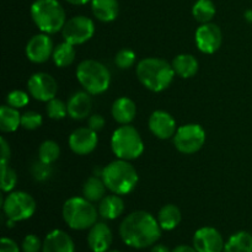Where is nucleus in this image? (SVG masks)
<instances>
[{
	"label": "nucleus",
	"mask_w": 252,
	"mask_h": 252,
	"mask_svg": "<svg viewBox=\"0 0 252 252\" xmlns=\"http://www.w3.org/2000/svg\"><path fill=\"white\" fill-rule=\"evenodd\" d=\"M161 230L158 219L145 211L128 214L120 225V235L123 243L134 249L154 245L161 236Z\"/></svg>",
	"instance_id": "1"
},
{
	"label": "nucleus",
	"mask_w": 252,
	"mask_h": 252,
	"mask_svg": "<svg viewBox=\"0 0 252 252\" xmlns=\"http://www.w3.org/2000/svg\"><path fill=\"white\" fill-rule=\"evenodd\" d=\"M138 80L144 88L153 93H161L166 90L175 78L172 64L161 58H144L139 61L135 68Z\"/></svg>",
	"instance_id": "2"
},
{
	"label": "nucleus",
	"mask_w": 252,
	"mask_h": 252,
	"mask_svg": "<svg viewBox=\"0 0 252 252\" xmlns=\"http://www.w3.org/2000/svg\"><path fill=\"white\" fill-rule=\"evenodd\" d=\"M101 177L111 193L129 194L138 185V172L127 160L117 159L101 170Z\"/></svg>",
	"instance_id": "3"
},
{
	"label": "nucleus",
	"mask_w": 252,
	"mask_h": 252,
	"mask_svg": "<svg viewBox=\"0 0 252 252\" xmlns=\"http://www.w3.org/2000/svg\"><path fill=\"white\" fill-rule=\"evenodd\" d=\"M30 14L39 31L47 34L62 31L66 22L65 11L58 0H34Z\"/></svg>",
	"instance_id": "4"
},
{
	"label": "nucleus",
	"mask_w": 252,
	"mask_h": 252,
	"mask_svg": "<svg viewBox=\"0 0 252 252\" xmlns=\"http://www.w3.org/2000/svg\"><path fill=\"white\" fill-rule=\"evenodd\" d=\"M63 219L74 230H86L97 223L98 209L85 197H70L63 204Z\"/></svg>",
	"instance_id": "5"
},
{
	"label": "nucleus",
	"mask_w": 252,
	"mask_h": 252,
	"mask_svg": "<svg viewBox=\"0 0 252 252\" xmlns=\"http://www.w3.org/2000/svg\"><path fill=\"white\" fill-rule=\"evenodd\" d=\"M76 79L86 93L100 95L110 88L111 73L105 64L85 59L76 66Z\"/></svg>",
	"instance_id": "6"
},
{
	"label": "nucleus",
	"mask_w": 252,
	"mask_h": 252,
	"mask_svg": "<svg viewBox=\"0 0 252 252\" xmlns=\"http://www.w3.org/2000/svg\"><path fill=\"white\" fill-rule=\"evenodd\" d=\"M111 149L117 159L135 160L144 152V142L139 132L133 126L125 125L118 127L111 138Z\"/></svg>",
	"instance_id": "7"
},
{
	"label": "nucleus",
	"mask_w": 252,
	"mask_h": 252,
	"mask_svg": "<svg viewBox=\"0 0 252 252\" xmlns=\"http://www.w3.org/2000/svg\"><path fill=\"white\" fill-rule=\"evenodd\" d=\"M1 207L7 219L22 221L33 216L36 212V201L27 192H10L5 198L1 197Z\"/></svg>",
	"instance_id": "8"
},
{
	"label": "nucleus",
	"mask_w": 252,
	"mask_h": 252,
	"mask_svg": "<svg viewBox=\"0 0 252 252\" xmlns=\"http://www.w3.org/2000/svg\"><path fill=\"white\" fill-rule=\"evenodd\" d=\"M206 143V130L197 123H189L177 128L174 135L175 148L182 154H194Z\"/></svg>",
	"instance_id": "9"
},
{
	"label": "nucleus",
	"mask_w": 252,
	"mask_h": 252,
	"mask_svg": "<svg viewBox=\"0 0 252 252\" xmlns=\"http://www.w3.org/2000/svg\"><path fill=\"white\" fill-rule=\"evenodd\" d=\"M95 33V24L91 19L84 15L73 16L71 19L66 20L63 30H62V36L64 41L73 46H79L88 42L93 38Z\"/></svg>",
	"instance_id": "10"
},
{
	"label": "nucleus",
	"mask_w": 252,
	"mask_h": 252,
	"mask_svg": "<svg viewBox=\"0 0 252 252\" xmlns=\"http://www.w3.org/2000/svg\"><path fill=\"white\" fill-rule=\"evenodd\" d=\"M27 89H29V94L34 100L48 102L57 96L58 83L51 74L39 71L30 76L27 81Z\"/></svg>",
	"instance_id": "11"
},
{
	"label": "nucleus",
	"mask_w": 252,
	"mask_h": 252,
	"mask_svg": "<svg viewBox=\"0 0 252 252\" xmlns=\"http://www.w3.org/2000/svg\"><path fill=\"white\" fill-rule=\"evenodd\" d=\"M194 42L199 52L204 54H213L220 48L223 34L216 24H202L194 33Z\"/></svg>",
	"instance_id": "12"
},
{
	"label": "nucleus",
	"mask_w": 252,
	"mask_h": 252,
	"mask_svg": "<svg viewBox=\"0 0 252 252\" xmlns=\"http://www.w3.org/2000/svg\"><path fill=\"white\" fill-rule=\"evenodd\" d=\"M53 41L49 34L43 33V32L31 37L25 48L27 59L36 64H41L48 61L53 54Z\"/></svg>",
	"instance_id": "13"
},
{
	"label": "nucleus",
	"mask_w": 252,
	"mask_h": 252,
	"mask_svg": "<svg viewBox=\"0 0 252 252\" xmlns=\"http://www.w3.org/2000/svg\"><path fill=\"white\" fill-rule=\"evenodd\" d=\"M223 236L212 226H203L193 235V248L198 252H223Z\"/></svg>",
	"instance_id": "14"
},
{
	"label": "nucleus",
	"mask_w": 252,
	"mask_h": 252,
	"mask_svg": "<svg viewBox=\"0 0 252 252\" xmlns=\"http://www.w3.org/2000/svg\"><path fill=\"white\" fill-rule=\"evenodd\" d=\"M98 143L97 132L89 127L76 128L69 135V147L78 155H88L96 149Z\"/></svg>",
	"instance_id": "15"
},
{
	"label": "nucleus",
	"mask_w": 252,
	"mask_h": 252,
	"mask_svg": "<svg viewBox=\"0 0 252 252\" xmlns=\"http://www.w3.org/2000/svg\"><path fill=\"white\" fill-rule=\"evenodd\" d=\"M149 129L159 139L174 138L177 130L176 121L166 111H154L149 117Z\"/></svg>",
	"instance_id": "16"
},
{
	"label": "nucleus",
	"mask_w": 252,
	"mask_h": 252,
	"mask_svg": "<svg viewBox=\"0 0 252 252\" xmlns=\"http://www.w3.org/2000/svg\"><path fill=\"white\" fill-rule=\"evenodd\" d=\"M112 240L113 235L110 226L102 221L94 224L89 230L88 244L93 252H107Z\"/></svg>",
	"instance_id": "17"
},
{
	"label": "nucleus",
	"mask_w": 252,
	"mask_h": 252,
	"mask_svg": "<svg viewBox=\"0 0 252 252\" xmlns=\"http://www.w3.org/2000/svg\"><path fill=\"white\" fill-rule=\"evenodd\" d=\"M68 106V116L75 121L85 120L90 116L93 110V100L90 94L84 91H78L73 94L66 102Z\"/></svg>",
	"instance_id": "18"
},
{
	"label": "nucleus",
	"mask_w": 252,
	"mask_h": 252,
	"mask_svg": "<svg viewBox=\"0 0 252 252\" xmlns=\"http://www.w3.org/2000/svg\"><path fill=\"white\" fill-rule=\"evenodd\" d=\"M75 246H74L73 239L65 231L52 230L51 233L47 234L46 239L42 246V252H74Z\"/></svg>",
	"instance_id": "19"
},
{
	"label": "nucleus",
	"mask_w": 252,
	"mask_h": 252,
	"mask_svg": "<svg viewBox=\"0 0 252 252\" xmlns=\"http://www.w3.org/2000/svg\"><path fill=\"white\" fill-rule=\"evenodd\" d=\"M111 113L113 120L120 125H130L137 116V106L132 98L123 96L113 102Z\"/></svg>",
	"instance_id": "20"
},
{
	"label": "nucleus",
	"mask_w": 252,
	"mask_h": 252,
	"mask_svg": "<svg viewBox=\"0 0 252 252\" xmlns=\"http://www.w3.org/2000/svg\"><path fill=\"white\" fill-rule=\"evenodd\" d=\"M91 11L101 22H112L120 14L118 0H91Z\"/></svg>",
	"instance_id": "21"
},
{
	"label": "nucleus",
	"mask_w": 252,
	"mask_h": 252,
	"mask_svg": "<svg viewBox=\"0 0 252 252\" xmlns=\"http://www.w3.org/2000/svg\"><path fill=\"white\" fill-rule=\"evenodd\" d=\"M98 214L103 219L113 220L117 219L125 211V202L121 198L120 194H107L103 197L98 204Z\"/></svg>",
	"instance_id": "22"
},
{
	"label": "nucleus",
	"mask_w": 252,
	"mask_h": 252,
	"mask_svg": "<svg viewBox=\"0 0 252 252\" xmlns=\"http://www.w3.org/2000/svg\"><path fill=\"white\" fill-rule=\"evenodd\" d=\"M171 64L175 74L182 79H189L194 76L199 68V63L196 57L189 53H182L176 56Z\"/></svg>",
	"instance_id": "23"
},
{
	"label": "nucleus",
	"mask_w": 252,
	"mask_h": 252,
	"mask_svg": "<svg viewBox=\"0 0 252 252\" xmlns=\"http://www.w3.org/2000/svg\"><path fill=\"white\" fill-rule=\"evenodd\" d=\"M181 211L175 204H165L158 213V221L162 230H174L181 221Z\"/></svg>",
	"instance_id": "24"
},
{
	"label": "nucleus",
	"mask_w": 252,
	"mask_h": 252,
	"mask_svg": "<svg viewBox=\"0 0 252 252\" xmlns=\"http://www.w3.org/2000/svg\"><path fill=\"white\" fill-rule=\"evenodd\" d=\"M106 187L101 176H91L84 182L83 197L90 202H100L106 196Z\"/></svg>",
	"instance_id": "25"
},
{
	"label": "nucleus",
	"mask_w": 252,
	"mask_h": 252,
	"mask_svg": "<svg viewBox=\"0 0 252 252\" xmlns=\"http://www.w3.org/2000/svg\"><path fill=\"white\" fill-rule=\"evenodd\" d=\"M21 126V115L17 108L9 105L0 107V129L4 133L15 132Z\"/></svg>",
	"instance_id": "26"
},
{
	"label": "nucleus",
	"mask_w": 252,
	"mask_h": 252,
	"mask_svg": "<svg viewBox=\"0 0 252 252\" xmlns=\"http://www.w3.org/2000/svg\"><path fill=\"white\" fill-rule=\"evenodd\" d=\"M75 54L76 52L73 44L64 41L54 47L52 59H53V63L58 68H65V66H69L73 64V62L75 61Z\"/></svg>",
	"instance_id": "27"
},
{
	"label": "nucleus",
	"mask_w": 252,
	"mask_h": 252,
	"mask_svg": "<svg viewBox=\"0 0 252 252\" xmlns=\"http://www.w3.org/2000/svg\"><path fill=\"white\" fill-rule=\"evenodd\" d=\"M224 252H252V234L238 231L231 235L224 246Z\"/></svg>",
	"instance_id": "28"
},
{
	"label": "nucleus",
	"mask_w": 252,
	"mask_h": 252,
	"mask_svg": "<svg viewBox=\"0 0 252 252\" xmlns=\"http://www.w3.org/2000/svg\"><path fill=\"white\" fill-rule=\"evenodd\" d=\"M216 5L212 0H197L192 7V15L194 20L201 24H207L213 20L216 16Z\"/></svg>",
	"instance_id": "29"
},
{
	"label": "nucleus",
	"mask_w": 252,
	"mask_h": 252,
	"mask_svg": "<svg viewBox=\"0 0 252 252\" xmlns=\"http://www.w3.org/2000/svg\"><path fill=\"white\" fill-rule=\"evenodd\" d=\"M61 155V148L54 140H44L38 148V160L52 165Z\"/></svg>",
	"instance_id": "30"
},
{
	"label": "nucleus",
	"mask_w": 252,
	"mask_h": 252,
	"mask_svg": "<svg viewBox=\"0 0 252 252\" xmlns=\"http://www.w3.org/2000/svg\"><path fill=\"white\" fill-rule=\"evenodd\" d=\"M46 112L47 115H48V117L52 118V120H63L64 117L68 116V106H66V103L63 102L62 100L54 97L47 102Z\"/></svg>",
	"instance_id": "31"
},
{
	"label": "nucleus",
	"mask_w": 252,
	"mask_h": 252,
	"mask_svg": "<svg viewBox=\"0 0 252 252\" xmlns=\"http://www.w3.org/2000/svg\"><path fill=\"white\" fill-rule=\"evenodd\" d=\"M0 166H1V185H0L1 191L4 193H10L17 184V174L7 164H2L1 162Z\"/></svg>",
	"instance_id": "32"
},
{
	"label": "nucleus",
	"mask_w": 252,
	"mask_h": 252,
	"mask_svg": "<svg viewBox=\"0 0 252 252\" xmlns=\"http://www.w3.org/2000/svg\"><path fill=\"white\" fill-rule=\"evenodd\" d=\"M135 59H137V56L132 49L123 48L118 51L115 56V64L120 69H129L135 64Z\"/></svg>",
	"instance_id": "33"
},
{
	"label": "nucleus",
	"mask_w": 252,
	"mask_h": 252,
	"mask_svg": "<svg viewBox=\"0 0 252 252\" xmlns=\"http://www.w3.org/2000/svg\"><path fill=\"white\" fill-rule=\"evenodd\" d=\"M30 102V94L22 90H12L6 96V105L11 106L14 108H22L27 106Z\"/></svg>",
	"instance_id": "34"
},
{
	"label": "nucleus",
	"mask_w": 252,
	"mask_h": 252,
	"mask_svg": "<svg viewBox=\"0 0 252 252\" xmlns=\"http://www.w3.org/2000/svg\"><path fill=\"white\" fill-rule=\"evenodd\" d=\"M43 118L36 111H27L21 115V127L27 130H34L41 127Z\"/></svg>",
	"instance_id": "35"
},
{
	"label": "nucleus",
	"mask_w": 252,
	"mask_h": 252,
	"mask_svg": "<svg viewBox=\"0 0 252 252\" xmlns=\"http://www.w3.org/2000/svg\"><path fill=\"white\" fill-rule=\"evenodd\" d=\"M32 174H33V177L37 181H44L48 177H51L52 167L49 164H46V162H42L41 160H38L32 166Z\"/></svg>",
	"instance_id": "36"
},
{
	"label": "nucleus",
	"mask_w": 252,
	"mask_h": 252,
	"mask_svg": "<svg viewBox=\"0 0 252 252\" xmlns=\"http://www.w3.org/2000/svg\"><path fill=\"white\" fill-rule=\"evenodd\" d=\"M42 244L41 239L34 234H30L22 241V251L24 252H39L42 250Z\"/></svg>",
	"instance_id": "37"
},
{
	"label": "nucleus",
	"mask_w": 252,
	"mask_h": 252,
	"mask_svg": "<svg viewBox=\"0 0 252 252\" xmlns=\"http://www.w3.org/2000/svg\"><path fill=\"white\" fill-rule=\"evenodd\" d=\"M105 118H103V116L101 115H91L90 117H89L88 120V127L91 128L93 130H95V132H98V130L102 129L103 127H105Z\"/></svg>",
	"instance_id": "38"
},
{
	"label": "nucleus",
	"mask_w": 252,
	"mask_h": 252,
	"mask_svg": "<svg viewBox=\"0 0 252 252\" xmlns=\"http://www.w3.org/2000/svg\"><path fill=\"white\" fill-rule=\"evenodd\" d=\"M0 252H20L19 245L9 238H2L0 243Z\"/></svg>",
	"instance_id": "39"
},
{
	"label": "nucleus",
	"mask_w": 252,
	"mask_h": 252,
	"mask_svg": "<svg viewBox=\"0 0 252 252\" xmlns=\"http://www.w3.org/2000/svg\"><path fill=\"white\" fill-rule=\"evenodd\" d=\"M0 143H1V162L2 164H7L10 160V157H11L10 145L7 144V142L5 140V138H2V137H1V139H0Z\"/></svg>",
	"instance_id": "40"
},
{
	"label": "nucleus",
	"mask_w": 252,
	"mask_h": 252,
	"mask_svg": "<svg viewBox=\"0 0 252 252\" xmlns=\"http://www.w3.org/2000/svg\"><path fill=\"white\" fill-rule=\"evenodd\" d=\"M171 252H198V251H197L194 248H192V246L180 245V246H176V248H175Z\"/></svg>",
	"instance_id": "41"
},
{
	"label": "nucleus",
	"mask_w": 252,
	"mask_h": 252,
	"mask_svg": "<svg viewBox=\"0 0 252 252\" xmlns=\"http://www.w3.org/2000/svg\"><path fill=\"white\" fill-rule=\"evenodd\" d=\"M152 252H170L169 248L162 244H158V245H154L152 249Z\"/></svg>",
	"instance_id": "42"
},
{
	"label": "nucleus",
	"mask_w": 252,
	"mask_h": 252,
	"mask_svg": "<svg viewBox=\"0 0 252 252\" xmlns=\"http://www.w3.org/2000/svg\"><path fill=\"white\" fill-rule=\"evenodd\" d=\"M65 1L71 5H85L88 2H91V0H65Z\"/></svg>",
	"instance_id": "43"
},
{
	"label": "nucleus",
	"mask_w": 252,
	"mask_h": 252,
	"mask_svg": "<svg viewBox=\"0 0 252 252\" xmlns=\"http://www.w3.org/2000/svg\"><path fill=\"white\" fill-rule=\"evenodd\" d=\"M244 17H245L246 21L250 22V24H252V9L246 10L245 14H244Z\"/></svg>",
	"instance_id": "44"
},
{
	"label": "nucleus",
	"mask_w": 252,
	"mask_h": 252,
	"mask_svg": "<svg viewBox=\"0 0 252 252\" xmlns=\"http://www.w3.org/2000/svg\"><path fill=\"white\" fill-rule=\"evenodd\" d=\"M107 252H121V251H117V250H108Z\"/></svg>",
	"instance_id": "45"
}]
</instances>
